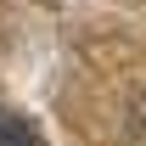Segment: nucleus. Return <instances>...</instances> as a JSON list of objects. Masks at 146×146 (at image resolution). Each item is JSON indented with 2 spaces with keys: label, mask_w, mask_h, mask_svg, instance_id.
Listing matches in <instances>:
<instances>
[{
  "label": "nucleus",
  "mask_w": 146,
  "mask_h": 146,
  "mask_svg": "<svg viewBox=\"0 0 146 146\" xmlns=\"http://www.w3.org/2000/svg\"><path fill=\"white\" fill-rule=\"evenodd\" d=\"M0 146H45V135H39L23 112H11V107H0Z\"/></svg>",
  "instance_id": "f257e3e1"
}]
</instances>
